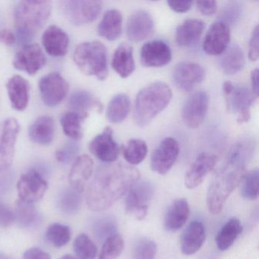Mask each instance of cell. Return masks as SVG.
Segmentation results:
<instances>
[{"mask_svg":"<svg viewBox=\"0 0 259 259\" xmlns=\"http://www.w3.org/2000/svg\"><path fill=\"white\" fill-rule=\"evenodd\" d=\"M81 194L71 188L63 191L59 197V206L65 213L73 214L79 210L81 202Z\"/></svg>","mask_w":259,"mask_h":259,"instance_id":"60d3db41","label":"cell"},{"mask_svg":"<svg viewBox=\"0 0 259 259\" xmlns=\"http://www.w3.org/2000/svg\"><path fill=\"white\" fill-rule=\"evenodd\" d=\"M88 116L89 113H78L75 111L66 112L62 115L60 123L65 134L73 140L81 139L83 136L81 125Z\"/></svg>","mask_w":259,"mask_h":259,"instance_id":"836d02e7","label":"cell"},{"mask_svg":"<svg viewBox=\"0 0 259 259\" xmlns=\"http://www.w3.org/2000/svg\"><path fill=\"white\" fill-rule=\"evenodd\" d=\"M31 142L40 145H48L55 136V122L51 116H42L37 118L28 130Z\"/></svg>","mask_w":259,"mask_h":259,"instance_id":"484cf974","label":"cell"},{"mask_svg":"<svg viewBox=\"0 0 259 259\" xmlns=\"http://www.w3.org/2000/svg\"><path fill=\"white\" fill-rule=\"evenodd\" d=\"M251 145L247 142H239L233 147L227 163L209 186L207 205L212 214H218L224 208L227 198L239 186L245 174V163L251 151Z\"/></svg>","mask_w":259,"mask_h":259,"instance_id":"7a4b0ae2","label":"cell"},{"mask_svg":"<svg viewBox=\"0 0 259 259\" xmlns=\"http://www.w3.org/2000/svg\"><path fill=\"white\" fill-rule=\"evenodd\" d=\"M243 5L238 1L229 2L222 9L219 15L220 22H224L230 26L234 25L242 17Z\"/></svg>","mask_w":259,"mask_h":259,"instance_id":"b9f144b4","label":"cell"},{"mask_svg":"<svg viewBox=\"0 0 259 259\" xmlns=\"http://www.w3.org/2000/svg\"><path fill=\"white\" fill-rule=\"evenodd\" d=\"M46 238L56 248H62L70 240V228L68 226L54 223L48 227Z\"/></svg>","mask_w":259,"mask_h":259,"instance_id":"f35d334b","label":"cell"},{"mask_svg":"<svg viewBox=\"0 0 259 259\" xmlns=\"http://www.w3.org/2000/svg\"><path fill=\"white\" fill-rule=\"evenodd\" d=\"M139 179V170L130 165L116 163L100 166L88 187V207L96 212L107 210L126 195Z\"/></svg>","mask_w":259,"mask_h":259,"instance_id":"6da1fadb","label":"cell"},{"mask_svg":"<svg viewBox=\"0 0 259 259\" xmlns=\"http://www.w3.org/2000/svg\"><path fill=\"white\" fill-rule=\"evenodd\" d=\"M42 44L45 51L51 57H63L68 52L69 36L61 28L51 25L44 32Z\"/></svg>","mask_w":259,"mask_h":259,"instance_id":"7402d4cb","label":"cell"},{"mask_svg":"<svg viewBox=\"0 0 259 259\" xmlns=\"http://www.w3.org/2000/svg\"><path fill=\"white\" fill-rule=\"evenodd\" d=\"M89 150L95 157L104 163L116 161L119 155V145L113 137V130L107 127L89 144Z\"/></svg>","mask_w":259,"mask_h":259,"instance_id":"2e32d148","label":"cell"},{"mask_svg":"<svg viewBox=\"0 0 259 259\" xmlns=\"http://www.w3.org/2000/svg\"><path fill=\"white\" fill-rule=\"evenodd\" d=\"M230 41V26L218 21L210 27L206 34L203 50L209 55H221L228 48Z\"/></svg>","mask_w":259,"mask_h":259,"instance_id":"e0dca14e","label":"cell"},{"mask_svg":"<svg viewBox=\"0 0 259 259\" xmlns=\"http://www.w3.org/2000/svg\"><path fill=\"white\" fill-rule=\"evenodd\" d=\"M190 215V207L185 198L176 200L171 204L164 217V227L167 231H178L184 227Z\"/></svg>","mask_w":259,"mask_h":259,"instance_id":"d4e9b609","label":"cell"},{"mask_svg":"<svg viewBox=\"0 0 259 259\" xmlns=\"http://www.w3.org/2000/svg\"><path fill=\"white\" fill-rule=\"evenodd\" d=\"M69 107L73 111L78 113H88L89 110L98 109L102 110V104L90 92L85 90L74 92L69 98Z\"/></svg>","mask_w":259,"mask_h":259,"instance_id":"e575fe53","label":"cell"},{"mask_svg":"<svg viewBox=\"0 0 259 259\" xmlns=\"http://www.w3.org/2000/svg\"><path fill=\"white\" fill-rule=\"evenodd\" d=\"M192 1H168L167 5L172 11L178 13H185L192 8Z\"/></svg>","mask_w":259,"mask_h":259,"instance_id":"681fc988","label":"cell"},{"mask_svg":"<svg viewBox=\"0 0 259 259\" xmlns=\"http://www.w3.org/2000/svg\"><path fill=\"white\" fill-rule=\"evenodd\" d=\"M205 71L198 63L183 62L177 65L172 73L176 86L183 92H190L204 80Z\"/></svg>","mask_w":259,"mask_h":259,"instance_id":"9a60e30c","label":"cell"},{"mask_svg":"<svg viewBox=\"0 0 259 259\" xmlns=\"http://www.w3.org/2000/svg\"><path fill=\"white\" fill-rule=\"evenodd\" d=\"M218 157L214 154L203 153L191 165L185 177V185L189 189H194L204 181L206 176L214 169Z\"/></svg>","mask_w":259,"mask_h":259,"instance_id":"d6986e66","label":"cell"},{"mask_svg":"<svg viewBox=\"0 0 259 259\" xmlns=\"http://www.w3.org/2000/svg\"><path fill=\"white\" fill-rule=\"evenodd\" d=\"M172 99L170 88L163 81H157L139 92L135 102L134 120L138 126H147Z\"/></svg>","mask_w":259,"mask_h":259,"instance_id":"3957f363","label":"cell"},{"mask_svg":"<svg viewBox=\"0 0 259 259\" xmlns=\"http://www.w3.org/2000/svg\"><path fill=\"white\" fill-rule=\"evenodd\" d=\"M48 189L46 180L35 169H31L21 176L17 183L19 199L31 204L41 200Z\"/></svg>","mask_w":259,"mask_h":259,"instance_id":"30bf717a","label":"cell"},{"mask_svg":"<svg viewBox=\"0 0 259 259\" xmlns=\"http://www.w3.org/2000/svg\"><path fill=\"white\" fill-rule=\"evenodd\" d=\"M94 170V161L87 154H83L75 159L69 172V180L71 188L75 192L82 194L86 184L92 177Z\"/></svg>","mask_w":259,"mask_h":259,"instance_id":"44dd1931","label":"cell"},{"mask_svg":"<svg viewBox=\"0 0 259 259\" xmlns=\"http://www.w3.org/2000/svg\"><path fill=\"white\" fill-rule=\"evenodd\" d=\"M52 11V2L28 0L19 2L14 17L17 34L21 40H28L45 26Z\"/></svg>","mask_w":259,"mask_h":259,"instance_id":"277c9868","label":"cell"},{"mask_svg":"<svg viewBox=\"0 0 259 259\" xmlns=\"http://www.w3.org/2000/svg\"><path fill=\"white\" fill-rule=\"evenodd\" d=\"M69 89L67 81L58 72L45 75L39 82L42 101L50 107L59 105L67 96Z\"/></svg>","mask_w":259,"mask_h":259,"instance_id":"8fae6325","label":"cell"},{"mask_svg":"<svg viewBox=\"0 0 259 259\" xmlns=\"http://www.w3.org/2000/svg\"><path fill=\"white\" fill-rule=\"evenodd\" d=\"M122 16L116 10L106 12L98 25V34L103 38L110 41L117 40L122 34Z\"/></svg>","mask_w":259,"mask_h":259,"instance_id":"f1b7e54d","label":"cell"},{"mask_svg":"<svg viewBox=\"0 0 259 259\" xmlns=\"http://www.w3.org/2000/svg\"><path fill=\"white\" fill-rule=\"evenodd\" d=\"M148 154L146 142L142 139H131L123 149L124 158L131 165L142 163Z\"/></svg>","mask_w":259,"mask_h":259,"instance_id":"d590c367","label":"cell"},{"mask_svg":"<svg viewBox=\"0 0 259 259\" xmlns=\"http://www.w3.org/2000/svg\"><path fill=\"white\" fill-rule=\"evenodd\" d=\"M7 92L15 110L22 111L28 107L30 98V84L20 75H14L7 84Z\"/></svg>","mask_w":259,"mask_h":259,"instance_id":"cb8c5ba5","label":"cell"},{"mask_svg":"<svg viewBox=\"0 0 259 259\" xmlns=\"http://www.w3.org/2000/svg\"><path fill=\"white\" fill-rule=\"evenodd\" d=\"M239 185H240L241 195L245 199L250 201L257 199L259 194L258 170L252 169L244 174Z\"/></svg>","mask_w":259,"mask_h":259,"instance_id":"8d00e7d4","label":"cell"},{"mask_svg":"<svg viewBox=\"0 0 259 259\" xmlns=\"http://www.w3.org/2000/svg\"><path fill=\"white\" fill-rule=\"evenodd\" d=\"M73 249L77 259H95L98 248L85 233L78 235L73 242Z\"/></svg>","mask_w":259,"mask_h":259,"instance_id":"74e56055","label":"cell"},{"mask_svg":"<svg viewBox=\"0 0 259 259\" xmlns=\"http://www.w3.org/2000/svg\"><path fill=\"white\" fill-rule=\"evenodd\" d=\"M242 226L238 218H230L221 227L215 238L217 247L221 251H226L233 245L239 235L242 233Z\"/></svg>","mask_w":259,"mask_h":259,"instance_id":"1f68e13d","label":"cell"},{"mask_svg":"<svg viewBox=\"0 0 259 259\" xmlns=\"http://www.w3.org/2000/svg\"><path fill=\"white\" fill-rule=\"evenodd\" d=\"M172 60V51L162 40H152L142 46L141 63L145 67H162Z\"/></svg>","mask_w":259,"mask_h":259,"instance_id":"ac0fdd59","label":"cell"},{"mask_svg":"<svg viewBox=\"0 0 259 259\" xmlns=\"http://www.w3.org/2000/svg\"><path fill=\"white\" fill-rule=\"evenodd\" d=\"M20 130V124L15 118L0 122V172L7 170L13 163Z\"/></svg>","mask_w":259,"mask_h":259,"instance_id":"9c48e42d","label":"cell"},{"mask_svg":"<svg viewBox=\"0 0 259 259\" xmlns=\"http://www.w3.org/2000/svg\"><path fill=\"white\" fill-rule=\"evenodd\" d=\"M14 212L15 222L22 228L31 229L38 226L40 223V213L34 204L18 200L16 202Z\"/></svg>","mask_w":259,"mask_h":259,"instance_id":"4dcf8cb0","label":"cell"},{"mask_svg":"<svg viewBox=\"0 0 259 259\" xmlns=\"http://www.w3.org/2000/svg\"><path fill=\"white\" fill-rule=\"evenodd\" d=\"M197 8L204 16H212L216 13L217 3L213 0L210 1H197Z\"/></svg>","mask_w":259,"mask_h":259,"instance_id":"c3c4849f","label":"cell"},{"mask_svg":"<svg viewBox=\"0 0 259 259\" xmlns=\"http://www.w3.org/2000/svg\"><path fill=\"white\" fill-rule=\"evenodd\" d=\"M60 259H77L76 257L74 256L71 255V254H66V255L63 256Z\"/></svg>","mask_w":259,"mask_h":259,"instance_id":"11a10c76","label":"cell"},{"mask_svg":"<svg viewBox=\"0 0 259 259\" xmlns=\"http://www.w3.org/2000/svg\"><path fill=\"white\" fill-rule=\"evenodd\" d=\"M204 23L198 19H187L184 21L176 31V42L182 48L195 45L204 31Z\"/></svg>","mask_w":259,"mask_h":259,"instance_id":"4316f807","label":"cell"},{"mask_svg":"<svg viewBox=\"0 0 259 259\" xmlns=\"http://www.w3.org/2000/svg\"><path fill=\"white\" fill-rule=\"evenodd\" d=\"M46 63V56L41 48L37 44H30L18 51L13 64L17 70L33 75L40 70Z\"/></svg>","mask_w":259,"mask_h":259,"instance_id":"4fadbf2b","label":"cell"},{"mask_svg":"<svg viewBox=\"0 0 259 259\" xmlns=\"http://www.w3.org/2000/svg\"><path fill=\"white\" fill-rule=\"evenodd\" d=\"M60 8L65 19L74 25L90 23L99 16L102 10L101 1L66 0L60 2Z\"/></svg>","mask_w":259,"mask_h":259,"instance_id":"52a82bcc","label":"cell"},{"mask_svg":"<svg viewBox=\"0 0 259 259\" xmlns=\"http://www.w3.org/2000/svg\"><path fill=\"white\" fill-rule=\"evenodd\" d=\"M205 240V228L201 221H194L189 224L183 233L180 240L181 251L186 255L196 253Z\"/></svg>","mask_w":259,"mask_h":259,"instance_id":"603a6c76","label":"cell"},{"mask_svg":"<svg viewBox=\"0 0 259 259\" xmlns=\"http://www.w3.org/2000/svg\"><path fill=\"white\" fill-rule=\"evenodd\" d=\"M78 151V148L76 145L69 144L56 152V157L59 162L66 164L73 161Z\"/></svg>","mask_w":259,"mask_h":259,"instance_id":"f6af8a7d","label":"cell"},{"mask_svg":"<svg viewBox=\"0 0 259 259\" xmlns=\"http://www.w3.org/2000/svg\"><path fill=\"white\" fill-rule=\"evenodd\" d=\"M245 64V54L239 45L234 44L227 48L219 59V66L227 75L240 72Z\"/></svg>","mask_w":259,"mask_h":259,"instance_id":"f546056e","label":"cell"},{"mask_svg":"<svg viewBox=\"0 0 259 259\" xmlns=\"http://www.w3.org/2000/svg\"><path fill=\"white\" fill-rule=\"evenodd\" d=\"M125 209L126 213L138 221L146 218L148 204L154 195V187L148 181L136 182L126 193Z\"/></svg>","mask_w":259,"mask_h":259,"instance_id":"ba28073f","label":"cell"},{"mask_svg":"<svg viewBox=\"0 0 259 259\" xmlns=\"http://www.w3.org/2000/svg\"><path fill=\"white\" fill-rule=\"evenodd\" d=\"M124 240L119 233H115L104 240L98 259H116L123 251Z\"/></svg>","mask_w":259,"mask_h":259,"instance_id":"ab89813d","label":"cell"},{"mask_svg":"<svg viewBox=\"0 0 259 259\" xmlns=\"http://www.w3.org/2000/svg\"><path fill=\"white\" fill-rule=\"evenodd\" d=\"M112 67L122 78H128L136 69L133 49L128 44H122L113 54Z\"/></svg>","mask_w":259,"mask_h":259,"instance_id":"83f0119b","label":"cell"},{"mask_svg":"<svg viewBox=\"0 0 259 259\" xmlns=\"http://www.w3.org/2000/svg\"><path fill=\"white\" fill-rule=\"evenodd\" d=\"M15 222L14 212L8 206L0 202V226L10 227Z\"/></svg>","mask_w":259,"mask_h":259,"instance_id":"7dc6e473","label":"cell"},{"mask_svg":"<svg viewBox=\"0 0 259 259\" xmlns=\"http://www.w3.org/2000/svg\"><path fill=\"white\" fill-rule=\"evenodd\" d=\"M251 91L255 96L258 95V69H255L251 73Z\"/></svg>","mask_w":259,"mask_h":259,"instance_id":"f5cc1de1","label":"cell"},{"mask_svg":"<svg viewBox=\"0 0 259 259\" xmlns=\"http://www.w3.org/2000/svg\"><path fill=\"white\" fill-rule=\"evenodd\" d=\"M73 60L78 69L88 75L104 80L108 75L107 51L101 42H84L75 48Z\"/></svg>","mask_w":259,"mask_h":259,"instance_id":"5b68a950","label":"cell"},{"mask_svg":"<svg viewBox=\"0 0 259 259\" xmlns=\"http://www.w3.org/2000/svg\"><path fill=\"white\" fill-rule=\"evenodd\" d=\"M208 103V95L203 91L195 92L186 100L182 114L187 126L196 128L202 124L207 115Z\"/></svg>","mask_w":259,"mask_h":259,"instance_id":"5bb4252c","label":"cell"},{"mask_svg":"<svg viewBox=\"0 0 259 259\" xmlns=\"http://www.w3.org/2000/svg\"><path fill=\"white\" fill-rule=\"evenodd\" d=\"M223 94L225 98L227 110L236 115V121L239 123L248 122L251 118L250 109L257 98L252 91L227 81L223 85Z\"/></svg>","mask_w":259,"mask_h":259,"instance_id":"8992f818","label":"cell"},{"mask_svg":"<svg viewBox=\"0 0 259 259\" xmlns=\"http://www.w3.org/2000/svg\"><path fill=\"white\" fill-rule=\"evenodd\" d=\"M0 259H13L10 256L6 254L5 253L0 252Z\"/></svg>","mask_w":259,"mask_h":259,"instance_id":"db71d44e","label":"cell"},{"mask_svg":"<svg viewBox=\"0 0 259 259\" xmlns=\"http://www.w3.org/2000/svg\"><path fill=\"white\" fill-rule=\"evenodd\" d=\"M180 154V145L174 138L163 139L151 155V167L160 175H166L175 163Z\"/></svg>","mask_w":259,"mask_h":259,"instance_id":"7c38bea8","label":"cell"},{"mask_svg":"<svg viewBox=\"0 0 259 259\" xmlns=\"http://www.w3.org/2000/svg\"><path fill=\"white\" fill-rule=\"evenodd\" d=\"M131 110V101L128 95L119 94L112 98L107 107L106 116L109 122L119 123L126 119Z\"/></svg>","mask_w":259,"mask_h":259,"instance_id":"d6a6232c","label":"cell"},{"mask_svg":"<svg viewBox=\"0 0 259 259\" xmlns=\"http://www.w3.org/2000/svg\"><path fill=\"white\" fill-rule=\"evenodd\" d=\"M16 41V37L10 30H1L0 31V43L4 44L7 46H11Z\"/></svg>","mask_w":259,"mask_h":259,"instance_id":"816d5d0a","label":"cell"},{"mask_svg":"<svg viewBox=\"0 0 259 259\" xmlns=\"http://www.w3.org/2000/svg\"><path fill=\"white\" fill-rule=\"evenodd\" d=\"M23 259H51V256L40 248L33 247L25 251Z\"/></svg>","mask_w":259,"mask_h":259,"instance_id":"f907efd6","label":"cell"},{"mask_svg":"<svg viewBox=\"0 0 259 259\" xmlns=\"http://www.w3.org/2000/svg\"><path fill=\"white\" fill-rule=\"evenodd\" d=\"M259 28L256 26L253 30L251 39L249 41V50H248V58L250 61L255 62L258 59L259 55Z\"/></svg>","mask_w":259,"mask_h":259,"instance_id":"bcb514c9","label":"cell"},{"mask_svg":"<svg viewBox=\"0 0 259 259\" xmlns=\"http://www.w3.org/2000/svg\"><path fill=\"white\" fill-rule=\"evenodd\" d=\"M116 221L110 217L100 218L95 222L94 227L95 234L101 239H107L109 236L116 233Z\"/></svg>","mask_w":259,"mask_h":259,"instance_id":"ee69618b","label":"cell"},{"mask_svg":"<svg viewBox=\"0 0 259 259\" xmlns=\"http://www.w3.org/2000/svg\"><path fill=\"white\" fill-rule=\"evenodd\" d=\"M157 244L147 238L140 239L135 245L133 259H154L157 254Z\"/></svg>","mask_w":259,"mask_h":259,"instance_id":"7bdbcfd3","label":"cell"},{"mask_svg":"<svg viewBox=\"0 0 259 259\" xmlns=\"http://www.w3.org/2000/svg\"><path fill=\"white\" fill-rule=\"evenodd\" d=\"M154 29V20L151 15L145 11L136 12L127 22V37L135 43L142 41L152 34Z\"/></svg>","mask_w":259,"mask_h":259,"instance_id":"ffe728a7","label":"cell"}]
</instances>
